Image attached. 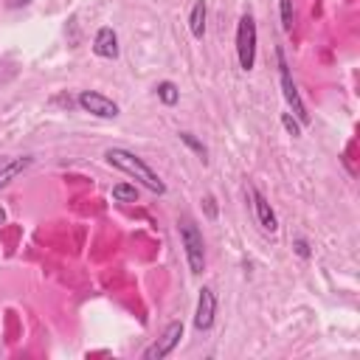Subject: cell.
<instances>
[{
  "label": "cell",
  "instance_id": "obj_1",
  "mask_svg": "<svg viewBox=\"0 0 360 360\" xmlns=\"http://www.w3.org/2000/svg\"><path fill=\"white\" fill-rule=\"evenodd\" d=\"M104 160H107L112 169H118V172L129 174L132 180H138L146 191H152V194H166V183H163V180L158 177V172H152V166H149L143 158H138L135 152L121 149V146H110V149L104 152Z\"/></svg>",
  "mask_w": 360,
  "mask_h": 360
},
{
  "label": "cell",
  "instance_id": "obj_2",
  "mask_svg": "<svg viewBox=\"0 0 360 360\" xmlns=\"http://www.w3.org/2000/svg\"><path fill=\"white\" fill-rule=\"evenodd\" d=\"M177 231H180V242H183V253L188 262V270L194 276H200L205 270V242L202 233L197 228V222L191 217H180L177 219Z\"/></svg>",
  "mask_w": 360,
  "mask_h": 360
},
{
  "label": "cell",
  "instance_id": "obj_3",
  "mask_svg": "<svg viewBox=\"0 0 360 360\" xmlns=\"http://www.w3.org/2000/svg\"><path fill=\"white\" fill-rule=\"evenodd\" d=\"M276 62H278V82H281V93H284V101L290 104V112L298 118V124L304 127V124H309V112H307V107H304V101H301V93H298V87H295V82H292V76H290V65H287V59H284V48H276Z\"/></svg>",
  "mask_w": 360,
  "mask_h": 360
},
{
  "label": "cell",
  "instance_id": "obj_4",
  "mask_svg": "<svg viewBox=\"0 0 360 360\" xmlns=\"http://www.w3.org/2000/svg\"><path fill=\"white\" fill-rule=\"evenodd\" d=\"M236 59L239 68L248 73L256 65V20L253 14H242L236 25Z\"/></svg>",
  "mask_w": 360,
  "mask_h": 360
},
{
  "label": "cell",
  "instance_id": "obj_5",
  "mask_svg": "<svg viewBox=\"0 0 360 360\" xmlns=\"http://www.w3.org/2000/svg\"><path fill=\"white\" fill-rule=\"evenodd\" d=\"M180 338H183V321L166 323V329L160 332V338L152 346L143 349V360H163V357H169L180 346Z\"/></svg>",
  "mask_w": 360,
  "mask_h": 360
},
{
  "label": "cell",
  "instance_id": "obj_6",
  "mask_svg": "<svg viewBox=\"0 0 360 360\" xmlns=\"http://www.w3.org/2000/svg\"><path fill=\"white\" fill-rule=\"evenodd\" d=\"M76 104H79L84 112L96 115V118H115V115L121 112L118 104H115L110 96L98 93V90H82V93L76 96Z\"/></svg>",
  "mask_w": 360,
  "mask_h": 360
},
{
  "label": "cell",
  "instance_id": "obj_7",
  "mask_svg": "<svg viewBox=\"0 0 360 360\" xmlns=\"http://www.w3.org/2000/svg\"><path fill=\"white\" fill-rule=\"evenodd\" d=\"M217 318V295L211 287H202L197 295V309H194V329L197 332H208L214 326Z\"/></svg>",
  "mask_w": 360,
  "mask_h": 360
},
{
  "label": "cell",
  "instance_id": "obj_8",
  "mask_svg": "<svg viewBox=\"0 0 360 360\" xmlns=\"http://www.w3.org/2000/svg\"><path fill=\"white\" fill-rule=\"evenodd\" d=\"M250 200H253V214H256L259 228H262L264 233H276V231H278V219H276V211L270 208L267 197H264L259 188L250 186Z\"/></svg>",
  "mask_w": 360,
  "mask_h": 360
},
{
  "label": "cell",
  "instance_id": "obj_9",
  "mask_svg": "<svg viewBox=\"0 0 360 360\" xmlns=\"http://www.w3.org/2000/svg\"><path fill=\"white\" fill-rule=\"evenodd\" d=\"M93 53L101 56V59H115L118 56V34L110 25H104V28L96 31V37H93Z\"/></svg>",
  "mask_w": 360,
  "mask_h": 360
},
{
  "label": "cell",
  "instance_id": "obj_10",
  "mask_svg": "<svg viewBox=\"0 0 360 360\" xmlns=\"http://www.w3.org/2000/svg\"><path fill=\"white\" fill-rule=\"evenodd\" d=\"M31 163H34V158H31V155H22V158H14V160L3 163V166H0V188H6L14 177H20Z\"/></svg>",
  "mask_w": 360,
  "mask_h": 360
},
{
  "label": "cell",
  "instance_id": "obj_11",
  "mask_svg": "<svg viewBox=\"0 0 360 360\" xmlns=\"http://www.w3.org/2000/svg\"><path fill=\"white\" fill-rule=\"evenodd\" d=\"M205 14H208V3L205 0H197L188 11V31L194 39H202L205 37Z\"/></svg>",
  "mask_w": 360,
  "mask_h": 360
},
{
  "label": "cell",
  "instance_id": "obj_12",
  "mask_svg": "<svg viewBox=\"0 0 360 360\" xmlns=\"http://www.w3.org/2000/svg\"><path fill=\"white\" fill-rule=\"evenodd\" d=\"M155 90H158V98H160L166 107H174V104L180 101V90H177L174 82H160Z\"/></svg>",
  "mask_w": 360,
  "mask_h": 360
},
{
  "label": "cell",
  "instance_id": "obj_13",
  "mask_svg": "<svg viewBox=\"0 0 360 360\" xmlns=\"http://www.w3.org/2000/svg\"><path fill=\"white\" fill-rule=\"evenodd\" d=\"M278 14H281V28L287 34H292L295 28V8H292V0H278Z\"/></svg>",
  "mask_w": 360,
  "mask_h": 360
},
{
  "label": "cell",
  "instance_id": "obj_14",
  "mask_svg": "<svg viewBox=\"0 0 360 360\" xmlns=\"http://www.w3.org/2000/svg\"><path fill=\"white\" fill-rule=\"evenodd\" d=\"M112 200L135 202V200H138V188H135V186H129V183H118V186H112Z\"/></svg>",
  "mask_w": 360,
  "mask_h": 360
},
{
  "label": "cell",
  "instance_id": "obj_15",
  "mask_svg": "<svg viewBox=\"0 0 360 360\" xmlns=\"http://www.w3.org/2000/svg\"><path fill=\"white\" fill-rule=\"evenodd\" d=\"M177 138H180V141H183V143H186L188 149H194V152L200 155V160H202V163L208 160V158H205V155H208V149H205V143H202V141H197V138H194L191 132H177Z\"/></svg>",
  "mask_w": 360,
  "mask_h": 360
},
{
  "label": "cell",
  "instance_id": "obj_16",
  "mask_svg": "<svg viewBox=\"0 0 360 360\" xmlns=\"http://www.w3.org/2000/svg\"><path fill=\"white\" fill-rule=\"evenodd\" d=\"M281 124H284V129H287L292 138H301V124H298V118H295L292 112H281Z\"/></svg>",
  "mask_w": 360,
  "mask_h": 360
},
{
  "label": "cell",
  "instance_id": "obj_17",
  "mask_svg": "<svg viewBox=\"0 0 360 360\" xmlns=\"http://www.w3.org/2000/svg\"><path fill=\"white\" fill-rule=\"evenodd\" d=\"M292 250L301 256V259H309L312 256V250H309V242L304 239V236H298V239H292Z\"/></svg>",
  "mask_w": 360,
  "mask_h": 360
},
{
  "label": "cell",
  "instance_id": "obj_18",
  "mask_svg": "<svg viewBox=\"0 0 360 360\" xmlns=\"http://www.w3.org/2000/svg\"><path fill=\"white\" fill-rule=\"evenodd\" d=\"M205 211H208V217H211V219L217 217V205H214V197H211V194L205 197Z\"/></svg>",
  "mask_w": 360,
  "mask_h": 360
},
{
  "label": "cell",
  "instance_id": "obj_19",
  "mask_svg": "<svg viewBox=\"0 0 360 360\" xmlns=\"http://www.w3.org/2000/svg\"><path fill=\"white\" fill-rule=\"evenodd\" d=\"M28 3H31V0H8L11 8H22V6H28Z\"/></svg>",
  "mask_w": 360,
  "mask_h": 360
},
{
  "label": "cell",
  "instance_id": "obj_20",
  "mask_svg": "<svg viewBox=\"0 0 360 360\" xmlns=\"http://www.w3.org/2000/svg\"><path fill=\"white\" fill-rule=\"evenodd\" d=\"M3 222H6V211L0 208V225H3Z\"/></svg>",
  "mask_w": 360,
  "mask_h": 360
}]
</instances>
